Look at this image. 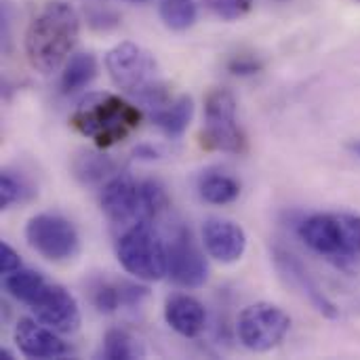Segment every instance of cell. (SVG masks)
Masks as SVG:
<instances>
[{
	"instance_id": "obj_1",
	"label": "cell",
	"mask_w": 360,
	"mask_h": 360,
	"mask_svg": "<svg viewBox=\"0 0 360 360\" xmlns=\"http://www.w3.org/2000/svg\"><path fill=\"white\" fill-rule=\"evenodd\" d=\"M80 32L76 11L65 2L44 4L27 25L25 55L40 74L57 72L72 53Z\"/></svg>"
},
{
	"instance_id": "obj_26",
	"label": "cell",
	"mask_w": 360,
	"mask_h": 360,
	"mask_svg": "<svg viewBox=\"0 0 360 360\" xmlns=\"http://www.w3.org/2000/svg\"><path fill=\"white\" fill-rule=\"evenodd\" d=\"M19 268H21L19 255L6 243H2L0 245V270H2V274H11V272H15Z\"/></svg>"
},
{
	"instance_id": "obj_13",
	"label": "cell",
	"mask_w": 360,
	"mask_h": 360,
	"mask_svg": "<svg viewBox=\"0 0 360 360\" xmlns=\"http://www.w3.org/2000/svg\"><path fill=\"white\" fill-rule=\"evenodd\" d=\"M202 240L207 253L221 264H236L247 249L245 230L238 224L221 217H211L205 221Z\"/></svg>"
},
{
	"instance_id": "obj_17",
	"label": "cell",
	"mask_w": 360,
	"mask_h": 360,
	"mask_svg": "<svg viewBox=\"0 0 360 360\" xmlns=\"http://www.w3.org/2000/svg\"><path fill=\"white\" fill-rule=\"evenodd\" d=\"M192 116H194V101L192 97L188 95H181L177 97L175 101L167 103L165 108L160 110H154L152 112V122L171 139H177L186 133V129L190 127L192 122Z\"/></svg>"
},
{
	"instance_id": "obj_9",
	"label": "cell",
	"mask_w": 360,
	"mask_h": 360,
	"mask_svg": "<svg viewBox=\"0 0 360 360\" xmlns=\"http://www.w3.org/2000/svg\"><path fill=\"white\" fill-rule=\"evenodd\" d=\"M23 304L34 312L36 321L57 333L70 335L80 327V310L76 300L63 287L53 285L46 278L40 281V285L27 295Z\"/></svg>"
},
{
	"instance_id": "obj_11",
	"label": "cell",
	"mask_w": 360,
	"mask_h": 360,
	"mask_svg": "<svg viewBox=\"0 0 360 360\" xmlns=\"http://www.w3.org/2000/svg\"><path fill=\"white\" fill-rule=\"evenodd\" d=\"M167 274L184 289H198L209 278V264L188 228H179L167 245Z\"/></svg>"
},
{
	"instance_id": "obj_4",
	"label": "cell",
	"mask_w": 360,
	"mask_h": 360,
	"mask_svg": "<svg viewBox=\"0 0 360 360\" xmlns=\"http://www.w3.org/2000/svg\"><path fill=\"white\" fill-rule=\"evenodd\" d=\"M141 122V112L112 93H91L72 114V127L93 139L97 148H110L127 139Z\"/></svg>"
},
{
	"instance_id": "obj_20",
	"label": "cell",
	"mask_w": 360,
	"mask_h": 360,
	"mask_svg": "<svg viewBox=\"0 0 360 360\" xmlns=\"http://www.w3.org/2000/svg\"><path fill=\"white\" fill-rule=\"evenodd\" d=\"M198 190H200V196L211 205H230L238 198L240 184L236 179H232L230 175L211 173L200 179Z\"/></svg>"
},
{
	"instance_id": "obj_6",
	"label": "cell",
	"mask_w": 360,
	"mask_h": 360,
	"mask_svg": "<svg viewBox=\"0 0 360 360\" xmlns=\"http://www.w3.org/2000/svg\"><path fill=\"white\" fill-rule=\"evenodd\" d=\"M200 143L207 150L240 154L245 135L236 124V99L228 89H215L205 101V129Z\"/></svg>"
},
{
	"instance_id": "obj_16",
	"label": "cell",
	"mask_w": 360,
	"mask_h": 360,
	"mask_svg": "<svg viewBox=\"0 0 360 360\" xmlns=\"http://www.w3.org/2000/svg\"><path fill=\"white\" fill-rule=\"evenodd\" d=\"M165 319L173 331L184 338H196L207 325L205 306L190 295H175L165 306Z\"/></svg>"
},
{
	"instance_id": "obj_18",
	"label": "cell",
	"mask_w": 360,
	"mask_h": 360,
	"mask_svg": "<svg viewBox=\"0 0 360 360\" xmlns=\"http://www.w3.org/2000/svg\"><path fill=\"white\" fill-rule=\"evenodd\" d=\"M72 173L82 186H95L103 179H110L116 173V162L105 154L80 150L72 158Z\"/></svg>"
},
{
	"instance_id": "obj_10",
	"label": "cell",
	"mask_w": 360,
	"mask_h": 360,
	"mask_svg": "<svg viewBox=\"0 0 360 360\" xmlns=\"http://www.w3.org/2000/svg\"><path fill=\"white\" fill-rule=\"evenodd\" d=\"M25 238L36 253L51 262L72 259L80 247L76 228L68 219L51 213L34 215L25 226Z\"/></svg>"
},
{
	"instance_id": "obj_14",
	"label": "cell",
	"mask_w": 360,
	"mask_h": 360,
	"mask_svg": "<svg viewBox=\"0 0 360 360\" xmlns=\"http://www.w3.org/2000/svg\"><path fill=\"white\" fill-rule=\"evenodd\" d=\"M55 333L57 331L49 329L40 321L21 319L15 327V344L27 359H63L70 354V346Z\"/></svg>"
},
{
	"instance_id": "obj_27",
	"label": "cell",
	"mask_w": 360,
	"mask_h": 360,
	"mask_svg": "<svg viewBox=\"0 0 360 360\" xmlns=\"http://www.w3.org/2000/svg\"><path fill=\"white\" fill-rule=\"evenodd\" d=\"M133 154H135V158H139V160H156V158L160 156V152H158L154 146H148V143L137 146V148L133 150Z\"/></svg>"
},
{
	"instance_id": "obj_24",
	"label": "cell",
	"mask_w": 360,
	"mask_h": 360,
	"mask_svg": "<svg viewBox=\"0 0 360 360\" xmlns=\"http://www.w3.org/2000/svg\"><path fill=\"white\" fill-rule=\"evenodd\" d=\"M207 4L221 19H238L251 8V0H207Z\"/></svg>"
},
{
	"instance_id": "obj_21",
	"label": "cell",
	"mask_w": 360,
	"mask_h": 360,
	"mask_svg": "<svg viewBox=\"0 0 360 360\" xmlns=\"http://www.w3.org/2000/svg\"><path fill=\"white\" fill-rule=\"evenodd\" d=\"M103 359L108 360H133L143 356L141 344L122 329H110L103 340Z\"/></svg>"
},
{
	"instance_id": "obj_5",
	"label": "cell",
	"mask_w": 360,
	"mask_h": 360,
	"mask_svg": "<svg viewBox=\"0 0 360 360\" xmlns=\"http://www.w3.org/2000/svg\"><path fill=\"white\" fill-rule=\"evenodd\" d=\"M116 255L122 268L141 281H160L167 274V247L150 219L120 232Z\"/></svg>"
},
{
	"instance_id": "obj_22",
	"label": "cell",
	"mask_w": 360,
	"mask_h": 360,
	"mask_svg": "<svg viewBox=\"0 0 360 360\" xmlns=\"http://www.w3.org/2000/svg\"><path fill=\"white\" fill-rule=\"evenodd\" d=\"M160 17L171 30H188L196 21L194 0H160Z\"/></svg>"
},
{
	"instance_id": "obj_3",
	"label": "cell",
	"mask_w": 360,
	"mask_h": 360,
	"mask_svg": "<svg viewBox=\"0 0 360 360\" xmlns=\"http://www.w3.org/2000/svg\"><path fill=\"white\" fill-rule=\"evenodd\" d=\"M105 70L114 84L141 105L160 110L171 103L169 86L158 78L154 57L135 42H120L105 55Z\"/></svg>"
},
{
	"instance_id": "obj_19",
	"label": "cell",
	"mask_w": 360,
	"mask_h": 360,
	"mask_svg": "<svg viewBox=\"0 0 360 360\" xmlns=\"http://www.w3.org/2000/svg\"><path fill=\"white\" fill-rule=\"evenodd\" d=\"M97 76V61L91 53H76L68 59L65 70L61 74V91L74 93L91 84V80Z\"/></svg>"
},
{
	"instance_id": "obj_28",
	"label": "cell",
	"mask_w": 360,
	"mask_h": 360,
	"mask_svg": "<svg viewBox=\"0 0 360 360\" xmlns=\"http://www.w3.org/2000/svg\"><path fill=\"white\" fill-rule=\"evenodd\" d=\"M350 150H352L356 156H360V139L359 141H354V143H350Z\"/></svg>"
},
{
	"instance_id": "obj_29",
	"label": "cell",
	"mask_w": 360,
	"mask_h": 360,
	"mask_svg": "<svg viewBox=\"0 0 360 360\" xmlns=\"http://www.w3.org/2000/svg\"><path fill=\"white\" fill-rule=\"evenodd\" d=\"M131 2H143V0H131Z\"/></svg>"
},
{
	"instance_id": "obj_23",
	"label": "cell",
	"mask_w": 360,
	"mask_h": 360,
	"mask_svg": "<svg viewBox=\"0 0 360 360\" xmlns=\"http://www.w3.org/2000/svg\"><path fill=\"white\" fill-rule=\"evenodd\" d=\"M32 194H34L32 188L21 177H15L11 171L2 173V177H0V207L2 209H8L15 202L27 200Z\"/></svg>"
},
{
	"instance_id": "obj_7",
	"label": "cell",
	"mask_w": 360,
	"mask_h": 360,
	"mask_svg": "<svg viewBox=\"0 0 360 360\" xmlns=\"http://www.w3.org/2000/svg\"><path fill=\"white\" fill-rule=\"evenodd\" d=\"M291 329V319L274 304L259 302L247 306L236 321V335L245 348L253 352H268L276 348Z\"/></svg>"
},
{
	"instance_id": "obj_2",
	"label": "cell",
	"mask_w": 360,
	"mask_h": 360,
	"mask_svg": "<svg viewBox=\"0 0 360 360\" xmlns=\"http://www.w3.org/2000/svg\"><path fill=\"white\" fill-rule=\"evenodd\" d=\"M302 240L338 270L360 274V217L348 213H321L300 226Z\"/></svg>"
},
{
	"instance_id": "obj_12",
	"label": "cell",
	"mask_w": 360,
	"mask_h": 360,
	"mask_svg": "<svg viewBox=\"0 0 360 360\" xmlns=\"http://www.w3.org/2000/svg\"><path fill=\"white\" fill-rule=\"evenodd\" d=\"M274 264H276L281 276L295 291H300L323 316H327V319H338L340 316V310L335 308V304L321 291V287L314 283L310 272L304 268V264L295 255H291V253H287L283 249H274Z\"/></svg>"
},
{
	"instance_id": "obj_25",
	"label": "cell",
	"mask_w": 360,
	"mask_h": 360,
	"mask_svg": "<svg viewBox=\"0 0 360 360\" xmlns=\"http://www.w3.org/2000/svg\"><path fill=\"white\" fill-rule=\"evenodd\" d=\"M262 70V63L255 57H236L230 61V72L236 76H251Z\"/></svg>"
},
{
	"instance_id": "obj_15",
	"label": "cell",
	"mask_w": 360,
	"mask_h": 360,
	"mask_svg": "<svg viewBox=\"0 0 360 360\" xmlns=\"http://www.w3.org/2000/svg\"><path fill=\"white\" fill-rule=\"evenodd\" d=\"M148 295V287L129 281H97L91 289V302L101 314H114L120 308H137Z\"/></svg>"
},
{
	"instance_id": "obj_8",
	"label": "cell",
	"mask_w": 360,
	"mask_h": 360,
	"mask_svg": "<svg viewBox=\"0 0 360 360\" xmlns=\"http://www.w3.org/2000/svg\"><path fill=\"white\" fill-rule=\"evenodd\" d=\"M101 209L114 230L124 232L137 221L150 219L152 215L146 207L141 184H137L129 173L114 175L101 192Z\"/></svg>"
}]
</instances>
